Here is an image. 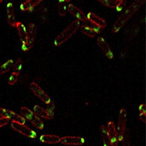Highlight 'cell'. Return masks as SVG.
<instances>
[{"label": "cell", "instance_id": "cell-20", "mask_svg": "<svg viewBox=\"0 0 146 146\" xmlns=\"http://www.w3.org/2000/svg\"><path fill=\"white\" fill-rule=\"evenodd\" d=\"M81 24H82V25L83 26L87 27V28H89V29H93L94 31L96 32L97 33H99L102 32V29L98 27V25H96L94 23H93L91 21H89V19L86 17L85 19H84L83 21L80 22Z\"/></svg>", "mask_w": 146, "mask_h": 146}, {"label": "cell", "instance_id": "cell-10", "mask_svg": "<svg viewBox=\"0 0 146 146\" xmlns=\"http://www.w3.org/2000/svg\"><path fill=\"white\" fill-rule=\"evenodd\" d=\"M98 46H99L101 50L102 51V53L104 54L106 57L108 58H110V59L113 58V57H114L113 52H112V50H111L110 46L108 45V43L106 42V41L105 40L103 37L99 36V37L98 38Z\"/></svg>", "mask_w": 146, "mask_h": 146}, {"label": "cell", "instance_id": "cell-21", "mask_svg": "<svg viewBox=\"0 0 146 146\" xmlns=\"http://www.w3.org/2000/svg\"><path fill=\"white\" fill-rule=\"evenodd\" d=\"M68 2L65 0H59L58 1V15L60 16H65L68 11Z\"/></svg>", "mask_w": 146, "mask_h": 146}, {"label": "cell", "instance_id": "cell-6", "mask_svg": "<svg viewBox=\"0 0 146 146\" xmlns=\"http://www.w3.org/2000/svg\"><path fill=\"white\" fill-rule=\"evenodd\" d=\"M127 125V110L122 108L119 110V119H118V127H117V138L118 141H122L124 138Z\"/></svg>", "mask_w": 146, "mask_h": 146}, {"label": "cell", "instance_id": "cell-3", "mask_svg": "<svg viewBox=\"0 0 146 146\" xmlns=\"http://www.w3.org/2000/svg\"><path fill=\"white\" fill-rule=\"evenodd\" d=\"M29 88H30L31 91L33 92V94H34L36 97H37L42 102H43L45 104H46L48 110L54 111V104L53 101L50 99V98L47 95L46 93L37 84H36L35 82H32L30 84Z\"/></svg>", "mask_w": 146, "mask_h": 146}, {"label": "cell", "instance_id": "cell-5", "mask_svg": "<svg viewBox=\"0 0 146 146\" xmlns=\"http://www.w3.org/2000/svg\"><path fill=\"white\" fill-rule=\"evenodd\" d=\"M27 31V38L26 42L25 43L22 44V50L24 51H28L31 49L34 42H35V39H36V25L33 24V23H30L29 24L28 28L26 29Z\"/></svg>", "mask_w": 146, "mask_h": 146}, {"label": "cell", "instance_id": "cell-28", "mask_svg": "<svg viewBox=\"0 0 146 146\" xmlns=\"http://www.w3.org/2000/svg\"><path fill=\"white\" fill-rule=\"evenodd\" d=\"M117 5H118L117 0H107L106 7H108L110 8H116Z\"/></svg>", "mask_w": 146, "mask_h": 146}, {"label": "cell", "instance_id": "cell-32", "mask_svg": "<svg viewBox=\"0 0 146 146\" xmlns=\"http://www.w3.org/2000/svg\"><path fill=\"white\" fill-rule=\"evenodd\" d=\"M99 3H101L102 4H103L104 6L106 5V2H107V0H98Z\"/></svg>", "mask_w": 146, "mask_h": 146}, {"label": "cell", "instance_id": "cell-35", "mask_svg": "<svg viewBox=\"0 0 146 146\" xmlns=\"http://www.w3.org/2000/svg\"><path fill=\"white\" fill-rule=\"evenodd\" d=\"M112 146H118V145H112Z\"/></svg>", "mask_w": 146, "mask_h": 146}, {"label": "cell", "instance_id": "cell-12", "mask_svg": "<svg viewBox=\"0 0 146 146\" xmlns=\"http://www.w3.org/2000/svg\"><path fill=\"white\" fill-rule=\"evenodd\" d=\"M68 11L72 16H74L80 22H81L84 19L86 18V16H85V14L84 13L83 11L80 10V9H79L77 7L73 5V4H68Z\"/></svg>", "mask_w": 146, "mask_h": 146}, {"label": "cell", "instance_id": "cell-25", "mask_svg": "<svg viewBox=\"0 0 146 146\" xmlns=\"http://www.w3.org/2000/svg\"><path fill=\"white\" fill-rule=\"evenodd\" d=\"M19 73L12 72L10 76V78L8 79V84L11 85H14L16 83L17 80L19 78Z\"/></svg>", "mask_w": 146, "mask_h": 146}, {"label": "cell", "instance_id": "cell-11", "mask_svg": "<svg viewBox=\"0 0 146 146\" xmlns=\"http://www.w3.org/2000/svg\"><path fill=\"white\" fill-rule=\"evenodd\" d=\"M33 110L36 115H39L45 119H52L54 117V111L48 109H45L40 106H35L33 107Z\"/></svg>", "mask_w": 146, "mask_h": 146}, {"label": "cell", "instance_id": "cell-8", "mask_svg": "<svg viewBox=\"0 0 146 146\" xmlns=\"http://www.w3.org/2000/svg\"><path fill=\"white\" fill-rule=\"evenodd\" d=\"M59 143L65 145H81L84 143V139L81 136H63L60 137Z\"/></svg>", "mask_w": 146, "mask_h": 146}, {"label": "cell", "instance_id": "cell-14", "mask_svg": "<svg viewBox=\"0 0 146 146\" xmlns=\"http://www.w3.org/2000/svg\"><path fill=\"white\" fill-rule=\"evenodd\" d=\"M5 117H7L11 122H16L17 123L25 124V119L22 115H18L10 110L5 109Z\"/></svg>", "mask_w": 146, "mask_h": 146}, {"label": "cell", "instance_id": "cell-1", "mask_svg": "<svg viewBox=\"0 0 146 146\" xmlns=\"http://www.w3.org/2000/svg\"><path fill=\"white\" fill-rule=\"evenodd\" d=\"M145 2V0H135L128 7V8L118 18V20L114 24L113 28H112L113 33H117L119 31L120 29L125 25L126 23L132 17V16H134V14L136 11L144 5Z\"/></svg>", "mask_w": 146, "mask_h": 146}, {"label": "cell", "instance_id": "cell-22", "mask_svg": "<svg viewBox=\"0 0 146 146\" xmlns=\"http://www.w3.org/2000/svg\"><path fill=\"white\" fill-rule=\"evenodd\" d=\"M13 63H14L13 60H7L3 64L0 65V75L9 72L11 69V68H12Z\"/></svg>", "mask_w": 146, "mask_h": 146}, {"label": "cell", "instance_id": "cell-24", "mask_svg": "<svg viewBox=\"0 0 146 146\" xmlns=\"http://www.w3.org/2000/svg\"><path fill=\"white\" fill-rule=\"evenodd\" d=\"M80 27L81 32L83 33L84 35H86V36H89V37H94V36L97 35V33L94 31V30H93V29H89V28L83 26V25H81V26Z\"/></svg>", "mask_w": 146, "mask_h": 146}, {"label": "cell", "instance_id": "cell-16", "mask_svg": "<svg viewBox=\"0 0 146 146\" xmlns=\"http://www.w3.org/2000/svg\"><path fill=\"white\" fill-rule=\"evenodd\" d=\"M40 141L46 144H58L60 142V136L56 135L45 134L40 136Z\"/></svg>", "mask_w": 146, "mask_h": 146}, {"label": "cell", "instance_id": "cell-15", "mask_svg": "<svg viewBox=\"0 0 146 146\" xmlns=\"http://www.w3.org/2000/svg\"><path fill=\"white\" fill-rule=\"evenodd\" d=\"M86 17L89 19V21H91L93 23H94L96 25H98L100 27L101 29H103L106 26V21H105L104 19H102V17H100L99 16L94 14L93 12H89L88 13V15L86 16Z\"/></svg>", "mask_w": 146, "mask_h": 146}, {"label": "cell", "instance_id": "cell-13", "mask_svg": "<svg viewBox=\"0 0 146 146\" xmlns=\"http://www.w3.org/2000/svg\"><path fill=\"white\" fill-rule=\"evenodd\" d=\"M7 22L11 27H16V15H15V10H14V5L12 3H7Z\"/></svg>", "mask_w": 146, "mask_h": 146}, {"label": "cell", "instance_id": "cell-33", "mask_svg": "<svg viewBox=\"0 0 146 146\" xmlns=\"http://www.w3.org/2000/svg\"><path fill=\"white\" fill-rule=\"evenodd\" d=\"M65 1H66V2H68H68H70L71 0H65Z\"/></svg>", "mask_w": 146, "mask_h": 146}, {"label": "cell", "instance_id": "cell-4", "mask_svg": "<svg viewBox=\"0 0 146 146\" xmlns=\"http://www.w3.org/2000/svg\"><path fill=\"white\" fill-rule=\"evenodd\" d=\"M21 113L22 116L25 119L29 121L35 127H36L37 129L42 130L44 128V123H43L42 120L33 110H30L25 106H23V107L21 108Z\"/></svg>", "mask_w": 146, "mask_h": 146}, {"label": "cell", "instance_id": "cell-2", "mask_svg": "<svg viewBox=\"0 0 146 146\" xmlns=\"http://www.w3.org/2000/svg\"><path fill=\"white\" fill-rule=\"evenodd\" d=\"M80 26V22L77 20L72 21L64 30H63L54 40V45L56 46H60L63 43L70 39L72 36L75 34V33L78 30V29Z\"/></svg>", "mask_w": 146, "mask_h": 146}, {"label": "cell", "instance_id": "cell-26", "mask_svg": "<svg viewBox=\"0 0 146 146\" xmlns=\"http://www.w3.org/2000/svg\"><path fill=\"white\" fill-rule=\"evenodd\" d=\"M117 2H118V5L116 7V10L122 11L124 8L127 0H117Z\"/></svg>", "mask_w": 146, "mask_h": 146}, {"label": "cell", "instance_id": "cell-34", "mask_svg": "<svg viewBox=\"0 0 146 146\" xmlns=\"http://www.w3.org/2000/svg\"><path fill=\"white\" fill-rule=\"evenodd\" d=\"M3 1V0H0V3H2Z\"/></svg>", "mask_w": 146, "mask_h": 146}, {"label": "cell", "instance_id": "cell-29", "mask_svg": "<svg viewBox=\"0 0 146 146\" xmlns=\"http://www.w3.org/2000/svg\"><path fill=\"white\" fill-rule=\"evenodd\" d=\"M139 111H140V114H143V113H145V104H141L139 106Z\"/></svg>", "mask_w": 146, "mask_h": 146}, {"label": "cell", "instance_id": "cell-18", "mask_svg": "<svg viewBox=\"0 0 146 146\" xmlns=\"http://www.w3.org/2000/svg\"><path fill=\"white\" fill-rule=\"evenodd\" d=\"M16 29H17V30H18L19 36H20V39H21L22 44L25 43L27 38V31L25 25L22 22H17L16 25Z\"/></svg>", "mask_w": 146, "mask_h": 146}, {"label": "cell", "instance_id": "cell-30", "mask_svg": "<svg viewBox=\"0 0 146 146\" xmlns=\"http://www.w3.org/2000/svg\"><path fill=\"white\" fill-rule=\"evenodd\" d=\"M139 118H140V120H141L143 123H145L146 121V115L145 113H143V114H140L139 115Z\"/></svg>", "mask_w": 146, "mask_h": 146}, {"label": "cell", "instance_id": "cell-17", "mask_svg": "<svg viewBox=\"0 0 146 146\" xmlns=\"http://www.w3.org/2000/svg\"><path fill=\"white\" fill-rule=\"evenodd\" d=\"M44 0H26L21 5V8L22 11H31L35 7L38 5L40 3H42Z\"/></svg>", "mask_w": 146, "mask_h": 146}, {"label": "cell", "instance_id": "cell-19", "mask_svg": "<svg viewBox=\"0 0 146 146\" xmlns=\"http://www.w3.org/2000/svg\"><path fill=\"white\" fill-rule=\"evenodd\" d=\"M100 133L103 141V146H110V141L107 133V128L106 126L102 125L100 127Z\"/></svg>", "mask_w": 146, "mask_h": 146}, {"label": "cell", "instance_id": "cell-27", "mask_svg": "<svg viewBox=\"0 0 146 146\" xmlns=\"http://www.w3.org/2000/svg\"><path fill=\"white\" fill-rule=\"evenodd\" d=\"M11 122V120L7 118V117H4V116H1L0 117V127L6 126L8 124Z\"/></svg>", "mask_w": 146, "mask_h": 146}, {"label": "cell", "instance_id": "cell-7", "mask_svg": "<svg viewBox=\"0 0 146 146\" xmlns=\"http://www.w3.org/2000/svg\"><path fill=\"white\" fill-rule=\"evenodd\" d=\"M11 127L14 131H16L17 132L22 134L23 136L34 139L36 137V131L32 130L31 128H29V127H27L25 124H21V123H17L16 122H11Z\"/></svg>", "mask_w": 146, "mask_h": 146}, {"label": "cell", "instance_id": "cell-9", "mask_svg": "<svg viewBox=\"0 0 146 146\" xmlns=\"http://www.w3.org/2000/svg\"><path fill=\"white\" fill-rule=\"evenodd\" d=\"M107 133L109 136L110 146L118 145V138H117V131L115 128V123L112 121H110L107 123Z\"/></svg>", "mask_w": 146, "mask_h": 146}, {"label": "cell", "instance_id": "cell-31", "mask_svg": "<svg viewBox=\"0 0 146 146\" xmlns=\"http://www.w3.org/2000/svg\"><path fill=\"white\" fill-rule=\"evenodd\" d=\"M0 116H4L5 117V108L0 107Z\"/></svg>", "mask_w": 146, "mask_h": 146}, {"label": "cell", "instance_id": "cell-23", "mask_svg": "<svg viewBox=\"0 0 146 146\" xmlns=\"http://www.w3.org/2000/svg\"><path fill=\"white\" fill-rule=\"evenodd\" d=\"M22 65H23V61L21 58H18L15 63H13L12 65V72L16 73H21V69H22Z\"/></svg>", "mask_w": 146, "mask_h": 146}]
</instances>
